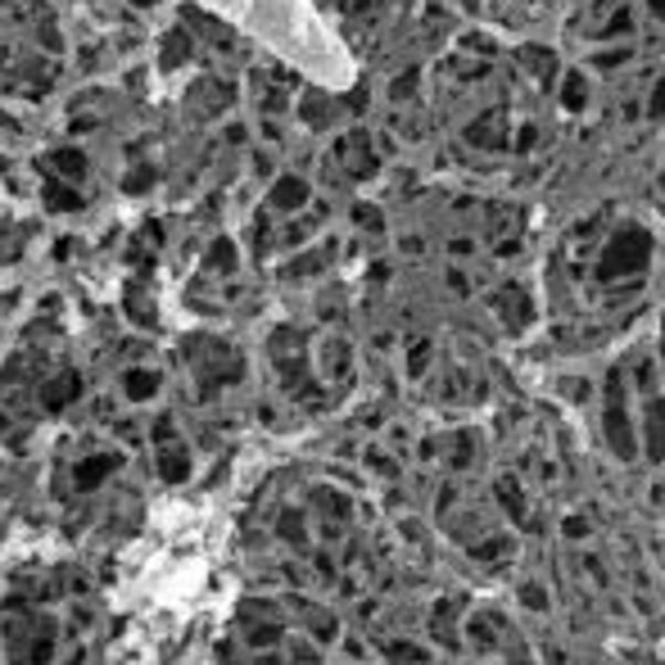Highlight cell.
<instances>
[{
	"mask_svg": "<svg viewBox=\"0 0 665 665\" xmlns=\"http://www.w3.org/2000/svg\"><path fill=\"white\" fill-rule=\"evenodd\" d=\"M643 14L656 19V23H665V0H643Z\"/></svg>",
	"mask_w": 665,
	"mask_h": 665,
	"instance_id": "cell-3",
	"label": "cell"
},
{
	"mask_svg": "<svg viewBox=\"0 0 665 665\" xmlns=\"http://www.w3.org/2000/svg\"><path fill=\"white\" fill-rule=\"evenodd\" d=\"M647 263V235L638 226H625L611 235V245L602 254V281H621V276H634L638 267Z\"/></svg>",
	"mask_w": 665,
	"mask_h": 665,
	"instance_id": "cell-1",
	"label": "cell"
},
{
	"mask_svg": "<svg viewBox=\"0 0 665 665\" xmlns=\"http://www.w3.org/2000/svg\"><path fill=\"white\" fill-rule=\"evenodd\" d=\"M652 86H656V91L647 95V109H652V114H665V73H661Z\"/></svg>",
	"mask_w": 665,
	"mask_h": 665,
	"instance_id": "cell-2",
	"label": "cell"
}]
</instances>
